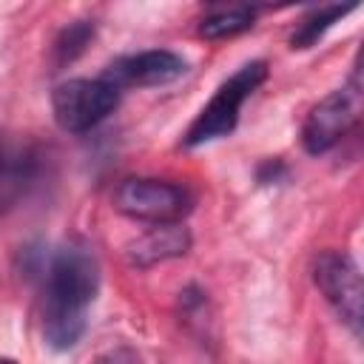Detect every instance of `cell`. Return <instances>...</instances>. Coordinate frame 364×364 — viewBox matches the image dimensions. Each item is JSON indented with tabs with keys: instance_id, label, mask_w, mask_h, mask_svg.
Segmentation results:
<instances>
[{
	"instance_id": "3957f363",
	"label": "cell",
	"mask_w": 364,
	"mask_h": 364,
	"mask_svg": "<svg viewBox=\"0 0 364 364\" xmlns=\"http://www.w3.org/2000/svg\"><path fill=\"white\" fill-rule=\"evenodd\" d=\"M364 97H361V77L358 68L350 74V80L330 91L318 105L310 108L304 125H301V145L307 154L318 156L336 148L361 119Z\"/></svg>"
},
{
	"instance_id": "4fadbf2b",
	"label": "cell",
	"mask_w": 364,
	"mask_h": 364,
	"mask_svg": "<svg viewBox=\"0 0 364 364\" xmlns=\"http://www.w3.org/2000/svg\"><path fill=\"white\" fill-rule=\"evenodd\" d=\"M17 173H20V168H11L9 154H6V148H3V142H0V176H17Z\"/></svg>"
},
{
	"instance_id": "52a82bcc",
	"label": "cell",
	"mask_w": 364,
	"mask_h": 364,
	"mask_svg": "<svg viewBox=\"0 0 364 364\" xmlns=\"http://www.w3.org/2000/svg\"><path fill=\"white\" fill-rule=\"evenodd\" d=\"M185 68H188V63L179 54H173L168 48H151V51H139V54L111 63L102 77L111 85H117L119 91L125 85L151 88V85H168V82L179 80L185 74Z\"/></svg>"
},
{
	"instance_id": "ba28073f",
	"label": "cell",
	"mask_w": 364,
	"mask_h": 364,
	"mask_svg": "<svg viewBox=\"0 0 364 364\" xmlns=\"http://www.w3.org/2000/svg\"><path fill=\"white\" fill-rule=\"evenodd\" d=\"M191 250V230L182 222L154 225L125 247L131 267H154L168 259H179Z\"/></svg>"
},
{
	"instance_id": "7a4b0ae2",
	"label": "cell",
	"mask_w": 364,
	"mask_h": 364,
	"mask_svg": "<svg viewBox=\"0 0 364 364\" xmlns=\"http://www.w3.org/2000/svg\"><path fill=\"white\" fill-rule=\"evenodd\" d=\"M264 77H267V63L264 60L245 63L236 74H230L216 88L210 102L199 111V117L191 122V128L185 134V145L196 148V145L213 142L219 136H228L239 122V111H242L245 100L264 82Z\"/></svg>"
},
{
	"instance_id": "7c38bea8",
	"label": "cell",
	"mask_w": 364,
	"mask_h": 364,
	"mask_svg": "<svg viewBox=\"0 0 364 364\" xmlns=\"http://www.w3.org/2000/svg\"><path fill=\"white\" fill-rule=\"evenodd\" d=\"M94 364H139V355H136V350L119 344V347H111L102 355H97Z\"/></svg>"
},
{
	"instance_id": "6da1fadb",
	"label": "cell",
	"mask_w": 364,
	"mask_h": 364,
	"mask_svg": "<svg viewBox=\"0 0 364 364\" xmlns=\"http://www.w3.org/2000/svg\"><path fill=\"white\" fill-rule=\"evenodd\" d=\"M43 279V338L51 350L77 347L88 327V307L100 287V267L91 247L68 242L51 250L40 267Z\"/></svg>"
},
{
	"instance_id": "30bf717a",
	"label": "cell",
	"mask_w": 364,
	"mask_h": 364,
	"mask_svg": "<svg viewBox=\"0 0 364 364\" xmlns=\"http://www.w3.org/2000/svg\"><path fill=\"white\" fill-rule=\"evenodd\" d=\"M355 6H318V9H313L299 26H296V31L290 34V46L293 48H310V46H316L341 17H347L350 11H353Z\"/></svg>"
},
{
	"instance_id": "9c48e42d",
	"label": "cell",
	"mask_w": 364,
	"mask_h": 364,
	"mask_svg": "<svg viewBox=\"0 0 364 364\" xmlns=\"http://www.w3.org/2000/svg\"><path fill=\"white\" fill-rule=\"evenodd\" d=\"M256 20V11L250 6H230V9H216L210 14L202 17L199 23V34L208 40H225V37H236L245 34Z\"/></svg>"
},
{
	"instance_id": "5bb4252c",
	"label": "cell",
	"mask_w": 364,
	"mask_h": 364,
	"mask_svg": "<svg viewBox=\"0 0 364 364\" xmlns=\"http://www.w3.org/2000/svg\"><path fill=\"white\" fill-rule=\"evenodd\" d=\"M0 364H17V361H11V358H0Z\"/></svg>"
},
{
	"instance_id": "277c9868",
	"label": "cell",
	"mask_w": 364,
	"mask_h": 364,
	"mask_svg": "<svg viewBox=\"0 0 364 364\" xmlns=\"http://www.w3.org/2000/svg\"><path fill=\"white\" fill-rule=\"evenodd\" d=\"M111 202L128 219L168 225V222H182V216L193 205V196L188 193V188L168 182V179L131 176L117 185Z\"/></svg>"
},
{
	"instance_id": "5b68a950",
	"label": "cell",
	"mask_w": 364,
	"mask_h": 364,
	"mask_svg": "<svg viewBox=\"0 0 364 364\" xmlns=\"http://www.w3.org/2000/svg\"><path fill=\"white\" fill-rule=\"evenodd\" d=\"M119 102V88L105 77L97 80H65L51 91V111L63 131L85 134L97 128Z\"/></svg>"
},
{
	"instance_id": "8992f818",
	"label": "cell",
	"mask_w": 364,
	"mask_h": 364,
	"mask_svg": "<svg viewBox=\"0 0 364 364\" xmlns=\"http://www.w3.org/2000/svg\"><path fill=\"white\" fill-rule=\"evenodd\" d=\"M313 282L327 299V304L338 313V318L353 330V336H361V270L355 259L344 250H321L313 262Z\"/></svg>"
},
{
	"instance_id": "8fae6325",
	"label": "cell",
	"mask_w": 364,
	"mask_h": 364,
	"mask_svg": "<svg viewBox=\"0 0 364 364\" xmlns=\"http://www.w3.org/2000/svg\"><path fill=\"white\" fill-rule=\"evenodd\" d=\"M91 40H94V23L91 20H74V23H68L57 34V40L51 46V63H54V68L71 65L88 48Z\"/></svg>"
}]
</instances>
